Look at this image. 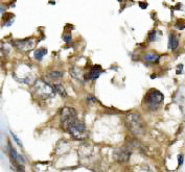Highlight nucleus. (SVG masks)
<instances>
[{
  "label": "nucleus",
  "instance_id": "obj_1",
  "mask_svg": "<svg viewBox=\"0 0 185 172\" xmlns=\"http://www.w3.org/2000/svg\"><path fill=\"white\" fill-rule=\"evenodd\" d=\"M67 131L70 133L74 138L79 140H84L87 137V129L85 124L75 118H73L72 120H70L69 122H67L65 124Z\"/></svg>",
  "mask_w": 185,
  "mask_h": 172
},
{
  "label": "nucleus",
  "instance_id": "obj_11",
  "mask_svg": "<svg viewBox=\"0 0 185 172\" xmlns=\"http://www.w3.org/2000/svg\"><path fill=\"white\" fill-rule=\"evenodd\" d=\"M143 60L147 61V62H150V63H157L159 61V55L156 54V53H153V52H150V53H147L144 55Z\"/></svg>",
  "mask_w": 185,
  "mask_h": 172
},
{
  "label": "nucleus",
  "instance_id": "obj_5",
  "mask_svg": "<svg viewBox=\"0 0 185 172\" xmlns=\"http://www.w3.org/2000/svg\"><path fill=\"white\" fill-rule=\"evenodd\" d=\"M76 117V112L72 107H64L61 111V120L64 124Z\"/></svg>",
  "mask_w": 185,
  "mask_h": 172
},
{
  "label": "nucleus",
  "instance_id": "obj_19",
  "mask_svg": "<svg viewBox=\"0 0 185 172\" xmlns=\"http://www.w3.org/2000/svg\"><path fill=\"white\" fill-rule=\"evenodd\" d=\"M178 162H179V166H181V165L183 164V156L180 154V156H178Z\"/></svg>",
  "mask_w": 185,
  "mask_h": 172
},
{
  "label": "nucleus",
  "instance_id": "obj_14",
  "mask_svg": "<svg viewBox=\"0 0 185 172\" xmlns=\"http://www.w3.org/2000/svg\"><path fill=\"white\" fill-rule=\"evenodd\" d=\"M8 149H10V156H11L12 160L13 161H17V158H18V154H17V151L15 148L12 147L11 144H8Z\"/></svg>",
  "mask_w": 185,
  "mask_h": 172
},
{
  "label": "nucleus",
  "instance_id": "obj_10",
  "mask_svg": "<svg viewBox=\"0 0 185 172\" xmlns=\"http://www.w3.org/2000/svg\"><path fill=\"white\" fill-rule=\"evenodd\" d=\"M178 46H179V40L178 38L175 35L171 33V36H169V47L171 48V50H175L177 49Z\"/></svg>",
  "mask_w": 185,
  "mask_h": 172
},
{
  "label": "nucleus",
  "instance_id": "obj_17",
  "mask_svg": "<svg viewBox=\"0 0 185 172\" xmlns=\"http://www.w3.org/2000/svg\"><path fill=\"white\" fill-rule=\"evenodd\" d=\"M155 37H156V31L155 30H153V31H151L150 33V41H154L155 40Z\"/></svg>",
  "mask_w": 185,
  "mask_h": 172
},
{
  "label": "nucleus",
  "instance_id": "obj_21",
  "mask_svg": "<svg viewBox=\"0 0 185 172\" xmlns=\"http://www.w3.org/2000/svg\"><path fill=\"white\" fill-rule=\"evenodd\" d=\"M118 1H123V0H118Z\"/></svg>",
  "mask_w": 185,
  "mask_h": 172
},
{
  "label": "nucleus",
  "instance_id": "obj_13",
  "mask_svg": "<svg viewBox=\"0 0 185 172\" xmlns=\"http://www.w3.org/2000/svg\"><path fill=\"white\" fill-rule=\"evenodd\" d=\"M52 87H53V89H55L56 93H59L61 96H63V97H66V96H67L66 90L64 89V87H63L62 85H53Z\"/></svg>",
  "mask_w": 185,
  "mask_h": 172
},
{
  "label": "nucleus",
  "instance_id": "obj_7",
  "mask_svg": "<svg viewBox=\"0 0 185 172\" xmlns=\"http://www.w3.org/2000/svg\"><path fill=\"white\" fill-rule=\"evenodd\" d=\"M114 158L117 161L123 163V162H127L130 158V152L127 151L125 149H118L114 152Z\"/></svg>",
  "mask_w": 185,
  "mask_h": 172
},
{
  "label": "nucleus",
  "instance_id": "obj_20",
  "mask_svg": "<svg viewBox=\"0 0 185 172\" xmlns=\"http://www.w3.org/2000/svg\"><path fill=\"white\" fill-rule=\"evenodd\" d=\"M139 5H140V7H142V8H145L147 6V3H142V2H140L139 3Z\"/></svg>",
  "mask_w": 185,
  "mask_h": 172
},
{
  "label": "nucleus",
  "instance_id": "obj_8",
  "mask_svg": "<svg viewBox=\"0 0 185 172\" xmlns=\"http://www.w3.org/2000/svg\"><path fill=\"white\" fill-rule=\"evenodd\" d=\"M101 68L99 66H94L93 68H91L89 72L86 74V79H96L99 75H101Z\"/></svg>",
  "mask_w": 185,
  "mask_h": 172
},
{
  "label": "nucleus",
  "instance_id": "obj_12",
  "mask_svg": "<svg viewBox=\"0 0 185 172\" xmlns=\"http://www.w3.org/2000/svg\"><path fill=\"white\" fill-rule=\"evenodd\" d=\"M47 53V50L44 49V48H41V49H38L36 50L35 53H34V56H35L36 60L38 61H41L43 58V56Z\"/></svg>",
  "mask_w": 185,
  "mask_h": 172
},
{
  "label": "nucleus",
  "instance_id": "obj_2",
  "mask_svg": "<svg viewBox=\"0 0 185 172\" xmlns=\"http://www.w3.org/2000/svg\"><path fill=\"white\" fill-rule=\"evenodd\" d=\"M34 92L36 95H38L42 99L52 98L56 94V91L51 85L48 82H45L43 80H37L34 86Z\"/></svg>",
  "mask_w": 185,
  "mask_h": 172
},
{
  "label": "nucleus",
  "instance_id": "obj_3",
  "mask_svg": "<svg viewBox=\"0 0 185 172\" xmlns=\"http://www.w3.org/2000/svg\"><path fill=\"white\" fill-rule=\"evenodd\" d=\"M125 123L130 131L135 136L143 134V123L138 114H130L125 118Z\"/></svg>",
  "mask_w": 185,
  "mask_h": 172
},
{
  "label": "nucleus",
  "instance_id": "obj_9",
  "mask_svg": "<svg viewBox=\"0 0 185 172\" xmlns=\"http://www.w3.org/2000/svg\"><path fill=\"white\" fill-rule=\"evenodd\" d=\"M70 72L72 77H73L75 80H77V82H83V80H84V74L82 73V70H81V69H79L77 67H73V68L71 69Z\"/></svg>",
  "mask_w": 185,
  "mask_h": 172
},
{
  "label": "nucleus",
  "instance_id": "obj_6",
  "mask_svg": "<svg viewBox=\"0 0 185 172\" xmlns=\"http://www.w3.org/2000/svg\"><path fill=\"white\" fill-rule=\"evenodd\" d=\"M34 46H35V42H33V40L30 39L16 42V47L21 51H28V50L33 49Z\"/></svg>",
  "mask_w": 185,
  "mask_h": 172
},
{
  "label": "nucleus",
  "instance_id": "obj_18",
  "mask_svg": "<svg viewBox=\"0 0 185 172\" xmlns=\"http://www.w3.org/2000/svg\"><path fill=\"white\" fill-rule=\"evenodd\" d=\"M12 136H13V138H14V139H15V141H16V142H17V144L19 145V146H22L21 142H20V140L18 139V138H17V137H16V135H15V134H12Z\"/></svg>",
  "mask_w": 185,
  "mask_h": 172
},
{
  "label": "nucleus",
  "instance_id": "obj_4",
  "mask_svg": "<svg viewBox=\"0 0 185 172\" xmlns=\"http://www.w3.org/2000/svg\"><path fill=\"white\" fill-rule=\"evenodd\" d=\"M163 95L157 90H151L149 93L147 94L145 98H144V103L147 104V107L151 111H156L159 109L160 104L163 101Z\"/></svg>",
  "mask_w": 185,
  "mask_h": 172
},
{
  "label": "nucleus",
  "instance_id": "obj_15",
  "mask_svg": "<svg viewBox=\"0 0 185 172\" xmlns=\"http://www.w3.org/2000/svg\"><path fill=\"white\" fill-rule=\"evenodd\" d=\"M49 76L53 79H60V78H62V76H63V72L51 71V72H49Z\"/></svg>",
  "mask_w": 185,
  "mask_h": 172
},
{
  "label": "nucleus",
  "instance_id": "obj_16",
  "mask_svg": "<svg viewBox=\"0 0 185 172\" xmlns=\"http://www.w3.org/2000/svg\"><path fill=\"white\" fill-rule=\"evenodd\" d=\"M63 40L66 42V43H69V42H71V35L70 33H65L64 36H63Z\"/></svg>",
  "mask_w": 185,
  "mask_h": 172
}]
</instances>
